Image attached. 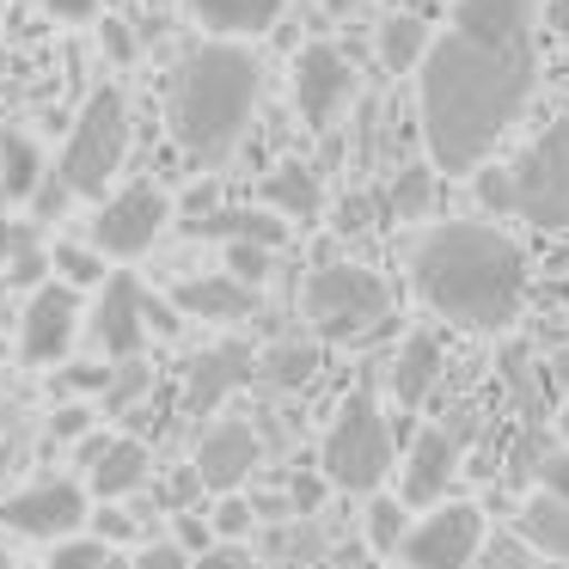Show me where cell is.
I'll list each match as a JSON object with an SVG mask.
<instances>
[{
  "instance_id": "1",
  "label": "cell",
  "mask_w": 569,
  "mask_h": 569,
  "mask_svg": "<svg viewBox=\"0 0 569 569\" xmlns=\"http://www.w3.org/2000/svg\"><path fill=\"white\" fill-rule=\"evenodd\" d=\"M539 0H453L422 56V148L441 178H471L539 87Z\"/></svg>"
},
{
  "instance_id": "46",
  "label": "cell",
  "mask_w": 569,
  "mask_h": 569,
  "mask_svg": "<svg viewBox=\"0 0 569 569\" xmlns=\"http://www.w3.org/2000/svg\"><path fill=\"white\" fill-rule=\"evenodd\" d=\"M368 0H325V13H361Z\"/></svg>"
},
{
  "instance_id": "37",
  "label": "cell",
  "mask_w": 569,
  "mask_h": 569,
  "mask_svg": "<svg viewBox=\"0 0 569 569\" xmlns=\"http://www.w3.org/2000/svg\"><path fill=\"white\" fill-rule=\"evenodd\" d=\"M539 490L569 502V447H551V453L539 459Z\"/></svg>"
},
{
  "instance_id": "31",
  "label": "cell",
  "mask_w": 569,
  "mask_h": 569,
  "mask_svg": "<svg viewBox=\"0 0 569 569\" xmlns=\"http://www.w3.org/2000/svg\"><path fill=\"white\" fill-rule=\"evenodd\" d=\"M104 557H111V545H104L99 532H74V539H56L43 563L50 569H99Z\"/></svg>"
},
{
  "instance_id": "36",
  "label": "cell",
  "mask_w": 569,
  "mask_h": 569,
  "mask_svg": "<svg viewBox=\"0 0 569 569\" xmlns=\"http://www.w3.org/2000/svg\"><path fill=\"white\" fill-rule=\"evenodd\" d=\"M129 563H136V569H190L197 557H190L178 539H153V545H141V551L129 557Z\"/></svg>"
},
{
  "instance_id": "51",
  "label": "cell",
  "mask_w": 569,
  "mask_h": 569,
  "mask_svg": "<svg viewBox=\"0 0 569 569\" xmlns=\"http://www.w3.org/2000/svg\"><path fill=\"white\" fill-rule=\"evenodd\" d=\"M557 368H569V349H563V356H557Z\"/></svg>"
},
{
  "instance_id": "20",
  "label": "cell",
  "mask_w": 569,
  "mask_h": 569,
  "mask_svg": "<svg viewBox=\"0 0 569 569\" xmlns=\"http://www.w3.org/2000/svg\"><path fill=\"white\" fill-rule=\"evenodd\" d=\"M148 471H153L148 441H136V435H111V447H104L99 466L87 471V483H92V496H104V502H123L129 490L148 483Z\"/></svg>"
},
{
  "instance_id": "4",
  "label": "cell",
  "mask_w": 569,
  "mask_h": 569,
  "mask_svg": "<svg viewBox=\"0 0 569 569\" xmlns=\"http://www.w3.org/2000/svg\"><path fill=\"white\" fill-rule=\"evenodd\" d=\"M319 471L349 496H380V483L398 471V441L386 410L373 405V392H349L343 410L331 417L319 447Z\"/></svg>"
},
{
  "instance_id": "24",
  "label": "cell",
  "mask_w": 569,
  "mask_h": 569,
  "mask_svg": "<svg viewBox=\"0 0 569 569\" xmlns=\"http://www.w3.org/2000/svg\"><path fill=\"white\" fill-rule=\"evenodd\" d=\"M0 190L13 202H31L43 190V153L26 129H0Z\"/></svg>"
},
{
  "instance_id": "48",
  "label": "cell",
  "mask_w": 569,
  "mask_h": 569,
  "mask_svg": "<svg viewBox=\"0 0 569 569\" xmlns=\"http://www.w3.org/2000/svg\"><path fill=\"white\" fill-rule=\"evenodd\" d=\"M557 435H563V447H569V392H563V405H557Z\"/></svg>"
},
{
  "instance_id": "25",
  "label": "cell",
  "mask_w": 569,
  "mask_h": 569,
  "mask_svg": "<svg viewBox=\"0 0 569 569\" xmlns=\"http://www.w3.org/2000/svg\"><path fill=\"white\" fill-rule=\"evenodd\" d=\"M319 368H325V349L307 343V337L276 343V349H263V356H258V380H270L276 392H300V386H307Z\"/></svg>"
},
{
  "instance_id": "40",
  "label": "cell",
  "mask_w": 569,
  "mask_h": 569,
  "mask_svg": "<svg viewBox=\"0 0 569 569\" xmlns=\"http://www.w3.org/2000/svg\"><path fill=\"white\" fill-rule=\"evenodd\" d=\"M190 569H258V563L246 557V545H227V539H214V545H209V551H202Z\"/></svg>"
},
{
  "instance_id": "23",
  "label": "cell",
  "mask_w": 569,
  "mask_h": 569,
  "mask_svg": "<svg viewBox=\"0 0 569 569\" xmlns=\"http://www.w3.org/2000/svg\"><path fill=\"white\" fill-rule=\"evenodd\" d=\"M520 539L532 545V551L557 557V563H569V502L563 496H527V508H520Z\"/></svg>"
},
{
  "instance_id": "21",
  "label": "cell",
  "mask_w": 569,
  "mask_h": 569,
  "mask_svg": "<svg viewBox=\"0 0 569 569\" xmlns=\"http://www.w3.org/2000/svg\"><path fill=\"white\" fill-rule=\"evenodd\" d=\"M263 209H276L282 221H319V209H325L319 172H312L307 160H282L263 178Z\"/></svg>"
},
{
  "instance_id": "12",
  "label": "cell",
  "mask_w": 569,
  "mask_h": 569,
  "mask_svg": "<svg viewBox=\"0 0 569 569\" xmlns=\"http://www.w3.org/2000/svg\"><path fill=\"white\" fill-rule=\"evenodd\" d=\"M74 337H80V288L68 282L31 288L26 319H19V361L26 368H56V361H68Z\"/></svg>"
},
{
  "instance_id": "17",
  "label": "cell",
  "mask_w": 569,
  "mask_h": 569,
  "mask_svg": "<svg viewBox=\"0 0 569 569\" xmlns=\"http://www.w3.org/2000/svg\"><path fill=\"white\" fill-rule=\"evenodd\" d=\"M172 307L190 312V319H209V325H233L258 312V288H246L239 276L214 270V276H190V282L172 288Z\"/></svg>"
},
{
  "instance_id": "39",
  "label": "cell",
  "mask_w": 569,
  "mask_h": 569,
  "mask_svg": "<svg viewBox=\"0 0 569 569\" xmlns=\"http://www.w3.org/2000/svg\"><path fill=\"white\" fill-rule=\"evenodd\" d=\"M129 527H136V515H129L123 502H104V508H92V532H99L104 545H111V539H129Z\"/></svg>"
},
{
  "instance_id": "41",
  "label": "cell",
  "mask_w": 569,
  "mask_h": 569,
  "mask_svg": "<svg viewBox=\"0 0 569 569\" xmlns=\"http://www.w3.org/2000/svg\"><path fill=\"white\" fill-rule=\"evenodd\" d=\"M178 545H184L190 557H202V551L214 545V527H209L202 515H178Z\"/></svg>"
},
{
  "instance_id": "15",
  "label": "cell",
  "mask_w": 569,
  "mask_h": 569,
  "mask_svg": "<svg viewBox=\"0 0 569 569\" xmlns=\"http://www.w3.org/2000/svg\"><path fill=\"white\" fill-rule=\"evenodd\" d=\"M251 380H258L251 343H214L184 368V410L190 417H214V410L227 405V392H239V386H251Z\"/></svg>"
},
{
  "instance_id": "27",
  "label": "cell",
  "mask_w": 569,
  "mask_h": 569,
  "mask_svg": "<svg viewBox=\"0 0 569 569\" xmlns=\"http://www.w3.org/2000/svg\"><path fill=\"white\" fill-rule=\"evenodd\" d=\"M429 26H422L417 13H392L380 26V62L386 74H410V68H422V56H429Z\"/></svg>"
},
{
  "instance_id": "6",
  "label": "cell",
  "mask_w": 569,
  "mask_h": 569,
  "mask_svg": "<svg viewBox=\"0 0 569 569\" xmlns=\"http://www.w3.org/2000/svg\"><path fill=\"white\" fill-rule=\"evenodd\" d=\"M300 312L312 319V331L325 343H349V337H368L392 319V295L361 263H319L300 282Z\"/></svg>"
},
{
  "instance_id": "47",
  "label": "cell",
  "mask_w": 569,
  "mask_h": 569,
  "mask_svg": "<svg viewBox=\"0 0 569 569\" xmlns=\"http://www.w3.org/2000/svg\"><path fill=\"white\" fill-rule=\"evenodd\" d=\"M551 26H557V31H563V38H569V0H557V7H551Z\"/></svg>"
},
{
  "instance_id": "49",
  "label": "cell",
  "mask_w": 569,
  "mask_h": 569,
  "mask_svg": "<svg viewBox=\"0 0 569 569\" xmlns=\"http://www.w3.org/2000/svg\"><path fill=\"white\" fill-rule=\"evenodd\" d=\"M99 569H136V563H129V557H117V551H111V557H104Z\"/></svg>"
},
{
  "instance_id": "22",
  "label": "cell",
  "mask_w": 569,
  "mask_h": 569,
  "mask_svg": "<svg viewBox=\"0 0 569 569\" xmlns=\"http://www.w3.org/2000/svg\"><path fill=\"white\" fill-rule=\"evenodd\" d=\"M190 233L227 239V246H270V251H282L288 221H282L276 209H221V214H202V221H190Z\"/></svg>"
},
{
  "instance_id": "19",
  "label": "cell",
  "mask_w": 569,
  "mask_h": 569,
  "mask_svg": "<svg viewBox=\"0 0 569 569\" xmlns=\"http://www.w3.org/2000/svg\"><path fill=\"white\" fill-rule=\"evenodd\" d=\"M441 361H447L441 337H435V331H410L405 343H398V361H392V398H398V405L417 410L422 398L435 392V380H441Z\"/></svg>"
},
{
  "instance_id": "18",
  "label": "cell",
  "mask_w": 569,
  "mask_h": 569,
  "mask_svg": "<svg viewBox=\"0 0 569 569\" xmlns=\"http://www.w3.org/2000/svg\"><path fill=\"white\" fill-rule=\"evenodd\" d=\"M184 7L214 43L263 38V31H276V19H282V0H184Z\"/></svg>"
},
{
  "instance_id": "26",
  "label": "cell",
  "mask_w": 569,
  "mask_h": 569,
  "mask_svg": "<svg viewBox=\"0 0 569 569\" xmlns=\"http://www.w3.org/2000/svg\"><path fill=\"white\" fill-rule=\"evenodd\" d=\"M0 270L13 276L19 288H43V276H50V251L38 246V233L19 221H0Z\"/></svg>"
},
{
  "instance_id": "38",
  "label": "cell",
  "mask_w": 569,
  "mask_h": 569,
  "mask_svg": "<svg viewBox=\"0 0 569 569\" xmlns=\"http://www.w3.org/2000/svg\"><path fill=\"white\" fill-rule=\"evenodd\" d=\"M43 13H50L56 26H92V19L104 13V0H43Z\"/></svg>"
},
{
  "instance_id": "52",
  "label": "cell",
  "mask_w": 569,
  "mask_h": 569,
  "mask_svg": "<svg viewBox=\"0 0 569 569\" xmlns=\"http://www.w3.org/2000/svg\"><path fill=\"white\" fill-rule=\"evenodd\" d=\"M13 569H31V563H13ZM38 569H50V563H38Z\"/></svg>"
},
{
  "instance_id": "9",
  "label": "cell",
  "mask_w": 569,
  "mask_h": 569,
  "mask_svg": "<svg viewBox=\"0 0 569 569\" xmlns=\"http://www.w3.org/2000/svg\"><path fill=\"white\" fill-rule=\"evenodd\" d=\"M87 520H92V508L74 478H38L0 502V527L19 532V539H43V545L87 532Z\"/></svg>"
},
{
  "instance_id": "43",
  "label": "cell",
  "mask_w": 569,
  "mask_h": 569,
  "mask_svg": "<svg viewBox=\"0 0 569 569\" xmlns=\"http://www.w3.org/2000/svg\"><path fill=\"white\" fill-rule=\"evenodd\" d=\"M87 422H92V410H87V405H62L50 429H56V441H80V435H87Z\"/></svg>"
},
{
  "instance_id": "33",
  "label": "cell",
  "mask_w": 569,
  "mask_h": 569,
  "mask_svg": "<svg viewBox=\"0 0 569 569\" xmlns=\"http://www.w3.org/2000/svg\"><path fill=\"white\" fill-rule=\"evenodd\" d=\"M471 190H478V202L490 214H515V178H508V166H478Z\"/></svg>"
},
{
  "instance_id": "29",
  "label": "cell",
  "mask_w": 569,
  "mask_h": 569,
  "mask_svg": "<svg viewBox=\"0 0 569 569\" xmlns=\"http://www.w3.org/2000/svg\"><path fill=\"white\" fill-rule=\"evenodd\" d=\"M361 532H368L373 551H405V539H410V508L398 502V496H368V520H361Z\"/></svg>"
},
{
  "instance_id": "50",
  "label": "cell",
  "mask_w": 569,
  "mask_h": 569,
  "mask_svg": "<svg viewBox=\"0 0 569 569\" xmlns=\"http://www.w3.org/2000/svg\"><path fill=\"white\" fill-rule=\"evenodd\" d=\"M0 569H13V557H7V551H0Z\"/></svg>"
},
{
  "instance_id": "42",
  "label": "cell",
  "mask_w": 569,
  "mask_h": 569,
  "mask_svg": "<svg viewBox=\"0 0 569 569\" xmlns=\"http://www.w3.org/2000/svg\"><path fill=\"white\" fill-rule=\"evenodd\" d=\"M56 386H62L68 398H74V392H104V386H111V368H68Z\"/></svg>"
},
{
  "instance_id": "7",
  "label": "cell",
  "mask_w": 569,
  "mask_h": 569,
  "mask_svg": "<svg viewBox=\"0 0 569 569\" xmlns=\"http://www.w3.org/2000/svg\"><path fill=\"white\" fill-rule=\"evenodd\" d=\"M508 178H515V214L520 221L545 227V233L569 227V117H557V123L508 166Z\"/></svg>"
},
{
  "instance_id": "14",
  "label": "cell",
  "mask_w": 569,
  "mask_h": 569,
  "mask_svg": "<svg viewBox=\"0 0 569 569\" xmlns=\"http://www.w3.org/2000/svg\"><path fill=\"white\" fill-rule=\"evenodd\" d=\"M258 453H263L258 429H251L246 417H221V422L202 429L190 466H197V478H202V490H209V496H239V490H246V478L258 471Z\"/></svg>"
},
{
  "instance_id": "11",
  "label": "cell",
  "mask_w": 569,
  "mask_h": 569,
  "mask_svg": "<svg viewBox=\"0 0 569 569\" xmlns=\"http://www.w3.org/2000/svg\"><path fill=\"white\" fill-rule=\"evenodd\" d=\"M356 99V62H349L337 43H307L295 56V104H300V123L307 129H337Z\"/></svg>"
},
{
  "instance_id": "16",
  "label": "cell",
  "mask_w": 569,
  "mask_h": 569,
  "mask_svg": "<svg viewBox=\"0 0 569 569\" xmlns=\"http://www.w3.org/2000/svg\"><path fill=\"white\" fill-rule=\"evenodd\" d=\"M453 478H459L453 435H447V429H417L405 466H398V502H405V508H435Z\"/></svg>"
},
{
  "instance_id": "32",
  "label": "cell",
  "mask_w": 569,
  "mask_h": 569,
  "mask_svg": "<svg viewBox=\"0 0 569 569\" xmlns=\"http://www.w3.org/2000/svg\"><path fill=\"white\" fill-rule=\"evenodd\" d=\"M148 386H153V368L148 361H117L111 368V386H104V405L111 410H123V405H136V398H148Z\"/></svg>"
},
{
  "instance_id": "2",
  "label": "cell",
  "mask_w": 569,
  "mask_h": 569,
  "mask_svg": "<svg viewBox=\"0 0 569 569\" xmlns=\"http://www.w3.org/2000/svg\"><path fill=\"white\" fill-rule=\"evenodd\" d=\"M410 288L441 325L496 337L520 319L527 300V251L496 221H435L405 258Z\"/></svg>"
},
{
  "instance_id": "28",
  "label": "cell",
  "mask_w": 569,
  "mask_h": 569,
  "mask_svg": "<svg viewBox=\"0 0 569 569\" xmlns=\"http://www.w3.org/2000/svg\"><path fill=\"white\" fill-rule=\"evenodd\" d=\"M435 209V166H405L386 190V214L392 221H422Z\"/></svg>"
},
{
  "instance_id": "13",
  "label": "cell",
  "mask_w": 569,
  "mask_h": 569,
  "mask_svg": "<svg viewBox=\"0 0 569 569\" xmlns=\"http://www.w3.org/2000/svg\"><path fill=\"white\" fill-rule=\"evenodd\" d=\"M148 319H153L148 288H141L129 270H111V276H104L99 307H92V343H99L111 361H136L141 343H148Z\"/></svg>"
},
{
  "instance_id": "3",
  "label": "cell",
  "mask_w": 569,
  "mask_h": 569,
  "mask_svg": "<svg viewBox=\"0 0 569 569\" xmlns=\"http://www.w3.org/2000/svg\"><path fill=\"white\" fill-rule=\"evenodd\" d=\"M263 99V62L239 43H202L178 62L172 99H166V123L172 141L197 172L233 160V148L246 141L251 111Z\"/></svg>"
},
{
  "instance_id": "5",
  "label": "cell",
  "mask_w": 569,
  "mask_h": 569,
  "mask_svg": "<svg viewBox=\"0 0 569 569\" xmlns=\"http://www.w3.org/2000/svg\"><path fill=\"white\" fill-rule=\"evenodd\" d=\"M129 153V99L117 87H99L80 104L74 129H68L62 166H56V184L68 197H111V178Z\"/></svg>"
},
{
  "instance_id": "45",
  "label": "cell",
  "mask_w": 569,
  "mask_h": 569,
  "mask_svg": "<svg viewBox=\"0 0 569 569\" xmlns=\"http://www.w3.org/2000/svg\"><path fill=\"white\" fill-rule=\"evenodd\" d=\"M104 447H111V435H87V441H74V466H87V471H92Z\"/></svg>"
},
{
  "instance_id": "35",
  "label": "cell",
  "mask_w": 569,
  "mask_h": 569,
  "mask_svg": "<svg viewBox=\"0 0 569 569\" xmlns=\"http://www.w3.org/2000/svg\"><path fill=\"white\" fill-rule=\"evenodd\" d=\"M209 527H214V539L239 545V539L251 532V502H246V496H214V508H209Z\"/></svg>"
},
{
  "instance_id": "10",
  "label": "cell",
  "mask_w": 569,
  "mask_h": 569,
  "mask_svg": "<svg viewBox=\"0 0 569 569\" xmlns=\"http://www.w3.org/2000/svg\"><path fill=\"white\" fill-rule=\"evenodd\" d=\"M483 551V508L478 502H441L410 527L405 569H471Z\"/></svg>"
},
{
  "instance_id": "44",
  "label": "cell",
  "mask_w": 569,
  "mask_h": 569,
  "mask_svg": "<svg viewBox=\"0 0 569 569\" xmlns=\"http://www.w3.org/2000/svg\"><path fill=\"white\" fill-rule=\"evenodd\" d=\"M104 43H111V62H129V56H136V31L129 26H104Z\"/></svg>"
},
{
  "instance_id": "30",
  "label": "cell",
  "mask_w": 569,
  "mask_h": 569,
  "mask_svg": "<svg viewBox=\"0 0 569 569\" xmlns=\"http://www.w3.org/2000/svg\"><path fill=\"white\" fill-rule=\"evenodd\" d=\"M50 270L62 276L68 288H104V258L92 246H50Z\"/></svg>"
},
{
  "instance_id": "34",
  "label": "cell",
  "mask_w": 569,
  "mask_h": 569,
  "mask_svg": "<svg viewBox=\"0 0 569 569\" xmlns=\"http://www.w3.org/2000/svg\"><path fill=\"white\" fill-rule=\"evenodd\" d=\"M276 270V251L270 246H227V276H239L246 288H263Z\"/></svg>"
},
{
  "instance_id": "8",
  "label": "cell",
  "mask_w": 569,
  "mask_h": 569,
  "mask_svg": "<svg viewBox=\"0 0 569 569\" xmlns=\"http://www.w3.org/2000/svg\"><path fill=\"white\" fill-rule=\"evenodd\" d=\"M172 221V202L153 178H136V184L111 190L92 214V251L99 258H117V263H136L141 251H153V239L166 233Z\"/></svg>"
}]
</instances>
